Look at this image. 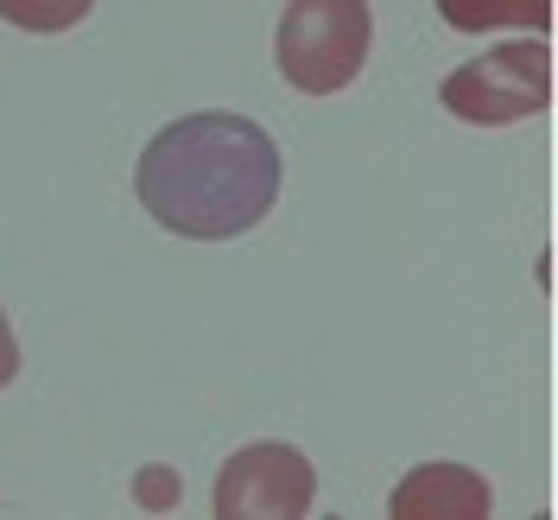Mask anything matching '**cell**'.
Here are the masks:
<instances>
[{
	"label": "cell",
	"instance_id": "7a4b0ae2",
	"mask_svg": "<svg viewBox=\"0 0 558 520\" xmlns=\"http://www.w3.org/2000/svg\"><path fill=\"white\" fill-rule=\"evenodd\" d=\"M368 45H375L368 0H292L274 33V58L299 96H337L368 64Z\"/></svg>",
	"mask_w": 558,
	"mask_h": 520
},
{
	"label": "cell",
	"instance_id": "9c48e42d",
	"mask_svg": "<svg viewBox=\"0 0 558 520\" xmlns=\"http://www.w3.org/2000/svg\"><path fill=\"white\" fill-rule=\"evenodd\" d=\"M146 501H153V508L172 501V476H166V470H146Z\"/></svg>",
	"mask_w": 558,
	"mask_h": 520
},
{
	"label": "cell",
	"instance_id": "52a82bcc",
	"mask_svg": "<svg viewBox=\"0 0 558 520\" xmlns=\"http://www.w3.org/2000/svg\"><path fill=\"white\" fill-rule=\"evenodd\" d=\"M96 0H0V20L20 33H70Z\"/></svg>",
	"mask_w": 558,
	"mask_h": 520
},
{
	"label": "cell",
	"instance_id": "ba28073f",
	"mask_svg": "<svg viewBox=\"0 0 558 520\" xmlns=\"http://www.w3.org/2000/svg\"><path fill=\"white\" fill-rule=\"evenodd\" d=\"M13 375H20V337H13V324L0 312V387H13Z\"/></svg>",
	"mask_w": 558,
	"mask_h": 520
},
{
	"label": "cell",
	"instance_id": "5b68a950",
	"mask_svg": "<svg viewBox=\"0 0 558 520\" xmlns=\"http://www.w3.org/2000/svg\"><path fill=\"white\" fill-rule=\"evenodd\" d=\"M488 508H495L488 483L476 470H463V463H418L387 495L393 520H483Z\"/></svg>",
	"mask_w": 558,
	"mask_h": 520
},
{
	"label": "cell",
	"instance_id": "277c9868",
	"mask_svg": "<svg viewBox=\"0 0 558 520\" xmlns=\"http://www.w3.org/2000/svg\"><path fill=\"white\" fill-rule=\"evenodd\" d=\"M317 470L292 445H247L216 476V515L222 520H299L312 515Z\"/></svg>",
	"mask_w": 558,
	"mask_h": 520
},
{
	"label": "cell",
	"instance_id": "6da1fadb",
	"mask_svg": "<svg viewBox=\"0 0 558 520\" xmlns=\"http://www.w3.org/2000/svg\"><path fill=\"white\" fill-rule=\"evenodd\" d=\"M279 184H286V166H279L274 134L229 108H204L159 128L134 172L146 216L184 242L247 235L279 204Z\"/></svg>",
	"mask_w": 558,
	"mask_h": 520
},
{
	"label": "cell",
	"instance_id": "3957f363",
	"mask_svg": "<svg viewBox=\"0 0 558 520\" xmlns=\"http://www.w3.org/2000/svg\"><path fill=\"white\" fill-rule=\"evenodd\" d=\"M438 102L470 128H514V121L546 114L553 108V45L539 33L495 45L438 83Z\"/></svg>",
	"mask_w": 558,
	"mask_h": 520
},
{
	"label": "cell",
	"instance_id": "8992f818",
	"mask_svg": "<svg viewBox=\"0 0 558 520\" xmlns=\"http://www.w3.org/2000/svg\"><path fill=\"white\" fill-rule=\"evenodd\" d=\"M445 26L457 33H495V26H521V33H553V0H438Z\"/></svg>",
	"mask_w": 558,
	"mask_h": 520
}]
</instances>
